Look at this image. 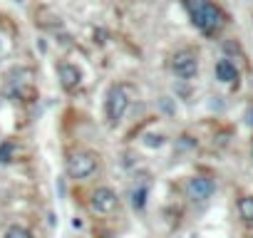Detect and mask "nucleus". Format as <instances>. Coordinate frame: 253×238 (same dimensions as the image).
<instances>
[{
    "label": "nucleus",
    "mask_w": 253,
    "mask_h": 238,
    "mask_svg": "<svg viewBox=\"0 0 253 238\" xmlns=\"http://www.w3.org/2000/svg\"><path fill=\"white\" fill-rule=\"evenodd\" d=\"M186 10H189L194 25L201 33H216L223 23L221 10L211 3V0H186Z\"/></svg>",
    "instance_id": "nucleus-1"
},
{
    "label": "nucleus",
    "mask_w": 253,
    "mask_h": 238,
    "mask_svg": "<svg viewBox=\"0 0 253 238\" xmlns=\"http://www.w3.org/2000/svg\"><path fill=\"white\" fill-rule=\"evenodd\" d=\"M97 169V159L89 152H75L67 159V176L70 179H87Z\"/></svg>",
    "instance_id": "nucleus-2"
},
{
    "label": "nucleus",
    "mask_w": 253,
    "mask_h": 238,
    "mask_svg": "<svg viewBox=\"0 0 253 238\" xmlns=\"http://www.w3.org/2000/svg\"><path fill=\"white\" fill-rule=\"evenodd\" d=\"M126 107H129V94H126L124 87H112L107 94V117L112 122H119L124 117Z\"/></svg>",
    "instance_id": "nucleus-3"
},
{
    "label": "nucleus",
    "mask_w": 253,
    "mask_h": 238,
    "mask_svg": "<svg viewBox=\"0 0 253 238\" xmlns=\"http://www.w3.org/2000/svg\"><path fill=\"white\" fill-rule=\"evenodd\" d=\"M171 70H174L179 77H184V79L194 77V75H196V70H199L196 55H194L191 50H181V52H176V55H174V60H171Z\"/></svg>",
    "instance_id": "nucleus-4"
},
{
    "label": "nucleus",
    "mask_w": 253,
    "mask_h": 238,
    "mask_svg": "<svg viewBox=\"0 0 253 238\" xmlns=\"http://www.w3.org/2000/svg\"><path fill=\"white\" fill-rule=\"evenodd\" d=\"M213 181L211 179H206V176H194L191 181H189V186H186V194H189V198H194V201H206L211 194H213Z\"/></svg>",
    "instance_id": "nucleus-5"
},
{
    "label": "nucleus",
    "mask_w": 253,
    "mask_h": 238,
    "mask_svg": "<svg viewBox=\"0 0 253 238\" xmlns=\"http://www.w3.org/2000/svg\"><path fill=\"white\" fill-rule=\"evenodd\" d=\"M92 208L99 213H112L117 208V194L112 189H97L92 194Z\"/></svg>",
    "instance_id": "nucleus-6"
},
{
    "label": "nucleus",
    "mask_w": 253,
    "mask_h": 238,
    "mask_svg": "<svg viewBox=\"0 0 253 238\" xmlns=\"http://www.w3.org/2000/svg\"><path fill=\"white\" fill-rule=\"evenodd\" d=\"M57 72H60V79H62V87H65V89H75V87L80 84V79H82L80 70L72 67V65H60Z\"/></svg>",
    "instance_id": "nucleus-7"
},
{
    "label": "nucleus",
    "mask_w": 253,
    "mask_h": 238,
    "mask_svg": "<svg viewBox=\"0 0 253 238\" xmlns=\"http://www.w3.org/2000/svg\"><path fill=\"white\" fill-rule=\"evenodd\" d=\"M216 77H218L221 82H236V79H238V72H236V67H233L228 60H221V62L216 65Z\"/></svg>",
    "instance_id": "nucleus-8"
},
{
    "label": "nucleus",
    "mask_w": 253,
    "mask_h": 238,
    "mask_svg": "<svg viewBox=\"0 0 253 238\" xmlns=\"http://www.w3.org/2000/svg\"><path fill=\"white\" fill-rule=\"evenodd\" d=\"M238 211L243 216V221H253V196H246L238 201Z\"/></svg>",
    "instance_id": "nucleus-9"
},
{
    "label": "nucleus",
    "mask_w": 253,
    "mask_h": 238,
    "mask_svg": "<svg viewBox=\"0 0 253 238\" xmlns=\"http://www.w3.org/2000/svg\"><path fill=\"white\" fill-rule=\"evenodd\" d=\"M5 238H33V233L25 226H10L5 231Z\"/></svg>",
    "instance_id": "nucleus-10"
},
{
    "label": "nucleus",
    "mask_w": 253,
    "mask_h": 238,
    "mask_svg": "<svg viewBox=\"0 0 253 238\" xmlns=\"http://www.w3.org/2000/svg\"><path fill=\"white\" fill-rule=\"evenodd\" d=\"M144 201H147V189H137V191L132 194V203H134V208H144Z\"/></svg>",
    "instance_id": "nucleus-11"
},
{
    "label": "nucleus",
    "mask_w": 253,
    "mask_h": 238,
    "mask_svg": "<svg viewBox=\"0 0 253 238\" xmlns=\"http://www.w3.org/2000/svg\"><path fill=\"white\" fill-rule=\"evenodd\" d=\"M10 152H13V147H10V144H3V147H0V161H3V164H8V161H10Z\"/></svg>",
    "instance_id": "nucleus-12"
},
{
    "label": "nucleus",
    "mask_w": 253,
    "mask_h": 238,
    "mask_svg": "<svg viewBox=\"0 0 253 238\" xmlns=\"http://www.w3.org/2000/svg\"><path fill=\"white\" fill-rule=\"evenodd\" d=\"M251 154H253V149H251Z\"/></svg>",
    "instance_id": "nucleus-13"
}]
</instances>
